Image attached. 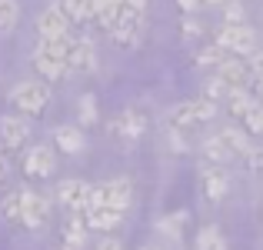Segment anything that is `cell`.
Listing matches in <instances>:
<instances>
[{
    "label": "cell",
    "mask_w": 263,
    "mask_h": 250,
    "mask_svg": "<svg viewBox=\"0 0 263 250\" xmlns=\"http://www.w3.org/2000/svg\"><path fill=\"white\" fill-rule=\"evenodd\" d=\"M140 33H143V10L134 7L130 0H120V4H117L114 27H110L114 44L117 47H137L140 44Z\"/></svg>",
    "instance_id": "obj_1"
},
{
    "label": "cell",
    "mask_w": 263,
    "mask_h": 250,
    "mask_svg": "<svg viewBox=\"0 0 263 250\" xmlns=\"http://www.w3.org/2000/svg\"><path fill=\"white\" fill-rule=\"evenodd\" d=\"M10 103L24 117H40L47 110V103H50V90H47V83H40V80L17 83V87L10 90Z\"/></svg>",
    "instance_id": "obj_2"
},
{
    "label": "cell",
    "mask_w": 263,
    "mask_h": 250,
    "mask_svg": "<svg viewBox=\"0 0 263 250\" xmlns=\"http://www.w3.org/2000/svg\"><path fill=\"white\" fill-rule=\"evenodd\" d=\"M217 44L233 57H250V53H257V33L247 24H223L217 30Z\"/></svg>",
    "instance_id": "obj_3"
},
{
    "label": "cell",
    "mask_w": 263,
    "mask_h": 250,
    "mask_svg": "<svg viewBox=\"0 0 263 250\" xmlns=\"http://www.w3.org/2000/svg\"><path fill=\"white\" fill-rule=\"evenodd\" d=\"M217 107L210 100H190V103H180V107L170 110V127L174 130H183V127H197V123H206L213 120Z\"/></svg>",
    "instance_id": "obj_4"
},
{
    "label": "cell",
    "mask_w": 263,
    "mask_h": 250,
    "mask_svg": "<svg viewBox=\"0 0 263 250\" xmlns=\"http://www.w3.org/2000/svg\"><path fill=\"white\" fill-rule=\"evenodd\" d=\"M27 137H30V127L24 117H0V150L4 154H20L27 147Z\"/></svg>",
    "instance_id": "obj_5"
},
{
    "label": "cell",
    "mask_w": 263,
    "mask_h": 250,
    "mask_svg": "<svg viewBox=\"0 0 263 250\" xmlns=\"http://www.w3.org/2000/svg\"><path fill=\"white\" fill-rule=\"evenodd\" d=\"M53 167H57V160H53V150L50 147H30L24 154V160H20V170H24V177L30 180H47L53 173Z\"/></svg>",
    "instance_id": "obj_6"
},
{
    "label": "cell",
    "mask_w": 263,
    "mask_h": 250,
    "mask_svg": "<svg viewBox=\"0 0 263 250\" xmlns=\"http://www.w3.org/2000/svg\"><path fill=\"white\" fill-rule=\"evenodd\" d=\"M47 217H50V200L40 197V193H33V190H24V204H20V227L37 230L40 224H47Z\"/></svg>",
    "instance_id": "obj_7"
},
{
    "label": "cell",
    "mask_w": 263,
    "mask_h": 250,
    "mask_svg": "<svg viewBox=\"0 0 263 250\" xmlns=\"http://www.w3.org/2000/svg\"><path fill=\"white\" fill-rule=\"evenodd\" d=\"M107 130L114 137H120V140H137V137L147 130V117H143L140 110H123V114H117L114 120L107 123Z\"/></svg>",
    "instance_id": "obj_8"
},
{
    "label": "cell",
    "mask_w": 263,
    "mask_h": 250,
    "mask_svg": "<svg viewBox=\"0 0 263 250\" xmlns=\"http://www.w3.org/2000/svg\"><path fill=\"white\" fill-rule=\"evenodd\" d=\"M57 200L70 213H84L87 210V200H90V184H84V180H60Z\"/></svg>",
    "instance_id": "obj_9"
},
{
    "label": "cell",
    "mask_w": 263,
    "mask_h": 250,
    "mask_svg": "<svg viewBox=\"0 0 263 250\" xmlns=\"http://www.w3.org/2000/svg\"><path fill=\"white\" fill-rule=\"evenodd\" d=\"M37 33H40V40L67 37V33H70V20L64 17V10H60V7H47V10L37 17Z\"/></svg>",
    "instance_id": "obj_10"
},
{
    "label": "cell",
    "mask_w": 263,
    "mask_h": 250,
    "mask_svg": "<svg viewBox=\"0 0 263 250\" xmlns=\"http://www.w3.org/2000/svg\"><path fill=\"white\" fill-rule=\"evenodd\" d=\"M84 220H87V230H100V234H110L120 227L123 220V210H117V207H90V210H84Z\"/></svg>",
    "instance_id": "obj_11"
},
{
    "label": "cell",
    "mask_w": 263,
    "mask_h": 250,
    "mask_svg": "<svg viewBox=\"0 0 263 250\" xmlns=\"http://www.w3.org/2000/svg\"><path fill=\"white\" fill-rule=\"evenodd\" d=\"M97 67V53H93V44L87 37H73V47H70V57H67V70L70 74H87Z\"/></svg>",
    "instance_id": "obj_12"
},
{
    "label": "cell",
    "mask_w": 263,
    "mask_h": 250,
    "mask_svg": "<svg viewBox=\"0 0 263 250\" xmlns=\"http://www.w3.org/2000/svg\"><path fill=\"white\" fill-rule=\"evenodd\" d=\"M33 70L40 74L44 80H60V77H67V64L60 57H53L50 50H44V47H37V53H33Z\"/></svg>",
    "instance_id": "obj_13"
},
{
    "label": "cell",
    "mask_w": 263,
    "mask_h": 250,
    "mask_svg": "<svg viewBox=\"0 0 263 250\" xmlns=\"http://www.w3.org/2000/svg\"><path fill=\"white\" fill-rule=\"evenodd\" d=\"M217 77L227 80L230 87H247V60H243V57H233V53H227V57L217 64Z\"/></svg>",
    "instance_id": "obj_14"
},
{
    "label": "cell",
    "mask_w": 263,
    "mask_h": 250,
    "mask_svg": "<svg viewBox=\"0 0 263 250\" xmlns=\"http://www.w3.org/2000/svg\"><path fill=\"white\" fill-rule=\"evenodd\" d=\"M200 184H203V197L206 200H213V204H217V200H223L227 197V173L220 170V164H213V167H206L203 170V177H200Z\"/></svg>",
    "instance_id": "obj_15"
},
{
    "label": "cell",
    "mask_w": 263,
    "mask_h": 250,
    "mask_svg": "<svg viewBox=\"0 0 263 250\" xmlns=\"http://www.w3.org/2000/svg\"><path fill=\"white\" fill-rule=\"evenodd\" d=\"M57 7L70 24H90L97 17V0H60Z\"/></svg>",
    "instance_id": "obj_16"
},
{
    "label": "cell",
    "mask_w": 263,
    "mask_h": 250,
    "mask_svg": "<svg viewBox=\"0 0 263 250\" xmlns=\"http://www.w3.org/2000/svg\"><path fill=\"white\" fill-rule=\"evenodd\" d=\"M53 140H57V147L64 150V154H80V150H84V134H80V127H57Z\"/></svg>",
    "instance_id": "obj_17"
},
{
    "label": "cell",
    "mask_w": 263,
    "mask_h": 250,
    "mask_svg": "<svg viewBox=\"0 0 263 250\" xmlns=\"http://www.w3.org/2000/svg\"><path fill=\"white\" fill-rule=\"evenodd\" d=\"M220 140H223L227 147H230V154H233V157H243L247 150L253 147V144H250V134H247V130H237V127L220 130Z\"/></svg>",
    "instance_id": "obj_18"
},
{
    "label": "cell",
    "mask_w": 263,
    "mask_h": 250,
    "mask_svg": "<svg viewBox=\"0 0 263 250\" xmlns=\"http://www.w3.org/2000/svg\"><path fill=\"white\" fill-rule=\"evenodd\" d=\"M84 237H87L84 213H70V217L64 220V244H84Z\"/></svg>",
    "instance_id": "obj_19"
},
{
    "label": "cell",
    "mask_w": 263,
    "mask_h": 250,
    "mask_svg": "<svg viewBox=\"0 0 263 250\" xmlns=\"http://www.w3.org/2000/svg\"><path fill=\"white\" fill-rule=\"evenodd\" d=\"M20 204H24V190H10L4 200H0V213H4L7 224L20 227Z\"/></svg>",
    "instance_id": "obj_20"
},
{
    "label": "cell",
    "mask_w": 263,
    "mask_h": 250,
    "mask_svg": "<svg viewBox=\"0 0 263 250\" xmlns=\"http://www.w3.org/2000/svg\"><path fill=\"white\" fill-rule=\"evenodd\" d=\"M203 157H206L210 164H227L233 154H230V147H227V144L220 140V134H217V137H210V140L203 144Z\"/></svg>",
    "instance_id": "obj_21"
},
{
    "label": "cell",
    "mask_w": 263,
    "mask_h": 250,
    "mask_svg": "<svg viewBox=\"0 0 263 250\" xmlns=\"http://www.w3.org/2000/svg\"><path fill=\"white\" fill-rule=\"evenodd\" d=\"M20 20V4L17 0H0V33L13 30Z\"/></svg>",
    "instance_id": "obj_22"
},
{
    "label": "cell",
    "mask_w": 263,
    "mask_h": 250,
    "mask_svg": "<svg viewBox=\"0 0 263 250\" xmlns=\"http://www.w3.org/2000/svg\"><path fill=\"white\" fill-rule=\"evenodd\" d=\"M223 57H227V50L220 44H206V47H200V50H197V64L200 67H213V70H217V64Z\"/></svg>",
    "instance_id": "obj_23"
},
{
    "label": "cell",
    "mask_w": 263,
    "mask_h": 250,
    "mask_svg": "<svg viewBox=\"0 0 263 250\" xmlns=\"http://www.w3.org/2000/svg\"><path fill=\"white\" fill-rule=\"evenodd\" d=\"M197 250H227L217 227H203V230L197 234Z\"/></svg>",
    "instance_id": "obj_24"
},
{
    "label": "cell",
    "mask_w": 263,
    "mask_h": 250,
    "mask_svg": "<svg viewBox=\"0 0 263 250\" xmlns=\"http://www.w3.org/2000/svg\"><path fill=\"white\" fill-rule=\"evenodd\" d=\"M227 94H230V83L227 80H220L217 74H213L210 80H206V87H203V100H227Z\"/></svg>",
    "instance_id": "obj_25"
},
{
    "label": "cell",
    "mask_w": 263,
    "mask_h": 250,
    "mask_svg": "<svg viewBox=\"0 0 263 250\" xmlns=\"http://www.w3.org/2000/svg\"><path fill=\"white\" fill-rule=\"evenodd\" d=\"M240 120H243V127H247V134L250 137H257L260 134V127H263V107H260V100L253 103L250 110H247L243 117H240Z\"/></svg>",
    "instance_id": "obj_26"
},
{
    "label": "cell",
    "mask_w": 263,
    "mask_h": 250,
    "mask_svg": "<svg viewBox=\"0 0 263 250\" xmlns=\"http://www.w3.org/2000/svg\"><path fill=\"white\" fill-rule=\"evenodd\" d=\"M80 123H84V127H93V123H97V103H93V97H84V100H80Z\"/></svg>",
    "instance_id": "obj_27"
},
{
    "label": "cell",
    "mask_w": 263,
    "mask_h": 250,
    "mask_svg": "<svg viewBox=\"0 0 263 250\" xmlns=\"http://www.w3.org/2000/svg\"><path fill=\"white\" fill-rule=\"evenodd\" d=\"M180 33H183L186 40H197V37H203V24L193 20L190 13H186V20H180Z\"/></svg>",
    "instance_id": "obj_28"
},
{
    "label": "cell",
    "mask_w": 263,
    "mask_h": 250,
    "mask_svg": "<svg viewBox=\"0 0 263 250\" xmlns=\"http://www.w3.org/2000/svg\"><path fill=\"white\" fill-rule=\"evenodd\" d=\"M243 160H247L250 170H263V144H253V147L243 154Z\"/></svg>",
    "instance_id": "obj_29"
},
{
    "label": "cell",
    "mask_w": 263,
    "mask_h": 250,
    "mask_svg": "<svg viewBox=\"0 0 263 250\" xmlns=\"http://www.w3.org/2000/svg\"><path fill=\"white\" fill-rule=\"evenodd\" d=\"M223 20H227V24H243V7H240V4H227Z\"/></svg>",
    "instance_id": "obj_30"
},
{
    "label": "cell",
    "mask_w": 263,
    "mask_h": 250,
    "mask_svg": "<svg viewBox=\"0 0 263 250\" xmlns=\"http://www.w3.org/2000/svg\"><path fill=\"white\" fill-rule=\"evenodd\" d=\"M7 177H10V160H7V154L0 150V187L7 184Z\"/></svg>",
    "instance_id": "obj_31"
},
{
    "label": "cell",
    "mask_w": 263,
    "mask_h": 250,
    "mask_svg": "<svg viewBox=\"0 0 263 250\" xmlns=\"http://www.w3.org/2000/svg\"><path fill=\"white\" fill-rule=\"evenodd\" d=\"M97 250H123V247H120V240H114V237H103L100 244H97Z\"/></svg>",
    "instance_id": "obj_32"
},
{
    "label": "cell",
    "mask_w": 263,
    "mask_h": 250,
    "mask_svg": "<svg viewBox=\"0 0 263 250\" xmlns=\"http://www.w3.org/2000/svg\"><path fill=\"white\" fill-rule=\"evenodd\" d=\"M200 4H203V0H177V7H180L183 13H193V10H197Z\"/></svg>",
    "instance_id": "obj_33"
},
{
    "label": "cell",
    "mask_w": 263,
    "mask_h": 250,
    "mask_svg": "<svg viewBox=\"0 0 263 250\" xmlns=\"http://www.w3.org/2000/svg\"><path fill=\"white\" fill-rule=\"evenodd\" d=\"M130 4H134V7H140V10H143V7H147V0H130Z\"/></svg>",
    "instance_id": "obj_34"
},
{
    "label": "cell",
    "mask_w": 263,
    "mask_h": 250,
    "mask_svg": "<svg viewBox=\"0 0 263 250\" xmlns=\"http://www.w3.org/2000/svg\"><path fill=\"white\" fill-rule=\"evenodd\" d=\"M64 250H80V244H64Z\"/></svg>",
    "instance_id": "obj_35"
},
{
    "label": "cell",
    "mask_w": 263,
    "mask_h": 250,
    "mask_svg": "<svg viewBox=\"0 0 263 250\" xmlns=\"http://www.w3.org/2000/svg\"><path fill=\"white\" fill-rule=\"evenodd\" d=\"M203 4H223V0H203Z\"/></svg>",
    "instance_id": "obj_36"
},
{
    "label": "cell",
    "mask_w": 263,
    "mask_h": 250,
    "mask_svg": "<svg viewBox=\"0 0 263 250\" xmlns=\"http://www.w3.org/2000/svg\"><path fill=\"white\" fill-rule=\"evenodd\" d=\"M257 140H260V144H263V127H260V134H257Z\"/></svg>",
    "instance_id": "obj_37"
}]
</instances>
